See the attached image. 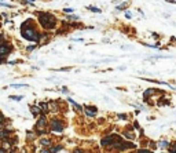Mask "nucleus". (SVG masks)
<instances>
[{
	"instance_id": "obj_45",
	"label": "nucleus",
	"mask_w": 176,
	"mask_h": 153,
	"mask_svg": "<svg viewBox=\"0 0 176 153\" xmlns=\"http://www.w3.org/2000/svg\"><path fill=\"white\" fill-rule=\"evenodd\" d=\"M165 1H168V3H172V4H176V0H165Z\"/></svg>"
},
{
	"instance_id": "obj_29",
	"label": "nucleus",
	"mask_w": 176,
	"mask_h": 153,
	"mask_svg": "<svg viewBox=\"0 0 176 153\" xmlns=\"http://www.w3.org/2000/svg\"><path fill=\"white\" fill-rule=\"evenodd\" d=\"M8 100L19 102V101H22V100H23V95H8Z\"/></svg>"
},
{
	"instance_id": "obj_31",
	"label": "nucleus",
	"mask_w": 176,
	"mask_h": 153,
	"mask_svg": "<svg viewBox=\"0 0 176 153\" xmlns=\"http://www.w3.org/2000/svg\"><path fill=\"white\" fill-rule=\"evenodd\" d=\"M87 10H90V11H92V13H96V14H98V13H102V10H100V8H98V7H95V6H87Z\"/></svg>"
},
{
	"instance_id": "obj_34",
	"label": "nucleus",
	"mask_w": 176,
	"mask_h": 153,
	"mask_svg": "<svg viewBox=\"0 0 176 153\" xmlns=\"http://www.w3.org/2000/svg\"><path fill=\"white\" fill-rule=\"evenodd\" d=\"M73 11H74V8H70V7H65L62 10L63 14H73Z\"/></svg>"
},
{
	"instance_id": "obj_33",
	"label": "nucleus",
	"mask_w": 176,
	"mask_h": 153,
	"mask_svg": "<svg viewBox=\"0 0 176 153\" xmlns=\"http://www.w3.org/2000/svg\"><path fill=\"white\" fill-rule=\"evenodd\" d=\"M0 7H6V8H14V4H10L6 1H0Z\"/></svg>"
},
{
	"instance_id": "obj_1",
	"label": "nucleus",
	"mask_w": 176,
	"mask_h": 153,
	"mask_svg": "<svg viewBox=\"0 0 176 153\" xmlns=\"http://www.w3.org/2000/svg\"><path fill=\"white\" fill-rule=\"evenodd\" d=\"M40 32L37 28V22L33 19V18H28L25 19L21 26H19V35L23 40L26 41H32V43H36L37 44L39 39H40Z\"/></svg>"
},
{
	"instance_id": "obj_9",
	"label": "nucleus",
	"mask_w": 176,
	"mask_h": 153,
	"mask_svg": "<svg viewBox=\"0 0 176 153\" xmlns=\"http://www.w3.org/2000/svg\"><path fill=\"white\" fill-rule=\"evenodd\" d=\"M165 94V91H162V90H160V88H146L145 91H143V102H149V101L151 100V97H154V95H164Z\"/></svg>"
},
{
	"instance_id": "obj_18",
	"label": "nucleus",
	"mask_w": 176,
	"mask_h": 153,
	"mask_svg": "<svg viewBox=\"0 0 176 153\" xmlns=\"http://www.w3.org/2000/svg\"><path fill=\"white\" fill-rule=\"evenodd\" d=\"M169 105H171V101H169L168 97L161 95L158 101H157V106H169Z\"/></svg>"
},
{
	"instance_id": "obj_14",
	"label": "nucleus",
	"mask_w": 176,
	"mask_h": 153,
	"mask_svg": "<svg viewBox=\"0 0 176 153\" xmlns=\"http://www.w3.org/2000/svg\"><path fill=\"white\" fill-rule=\"evenodd\" d=\"M37 134L33 130H26V134H25V139H26V144H33L37 141Z\"/></svg>"
},
{
	"instance_id": "obj_23",
	"label": "nucleus",
	"mask_w": 176,
	"mask_h": 153,
	"mask_svg": "<svg viewBox=\"0 0 176 153\" xmlns=\"http://www.w3.org/2000/svg\"><path fill=\"white\" fill-rule=\"evenodd\" d=\"M168 153H176V141H172L169 142V146H168Z\"/></svg>"
},
{
	"instance_id": "obj_26",
	"label": "nucleus",
	"mask_w": 176,
	"mask_h": 153,
	"mask_svg": "<svg viewBox=\"0 0 176 153\" xmlns=\"http://www.w3.org/2000/svg\"><path fill=\"white\" fill-rule=\"evenodd\" d=\"M72 106L74 108V112H76V113H83V105L74 102V105H72Z\"/></svg>"
},
{
	"instance_id": "obj_5",
	"label": "nucleus",
	"mask_w": 176,
	"mask_h": 153,
	"mask_svg": "<svg viewBox=\"0 0 176 153\" xmlns=\"http://www.w3.org/2000/svg\"><path fill=\"white\" fill-rule=\"evenodd\" d=\"M66 128V123L59 116H52L51 119H48V131L50 134H62Z\"/></svg>"
},
{
	"instance_id": "obj_16",
	"label": "nucleus",
	"mask_w": 176,
	"mask_h": 153,
	"mask_svg": "<svg viewBox=\"0 0 176 153\" xmlns=\"http://www.w3.org/2000/svg\"><path fill=\"white\" fill-rule=\"evenodd\" d=\"M29 110H31V113H32V116L36 119V117H39V116L41 115V110H40V108L36 105V104H31L29 105Z\"/></svg>"
},
{
	"instance_id": "obj_36",
	"label": "nucleus",
	"mask_w": 176,
	"mask_h": 153,
	"mask_svg": "<svg viewBox=\"0 0 176 153\" xmlns=\"http://www.w3.org/2000/svg\"><path fill=\"white\" fill-rule=\"evenodd\" d=\"M8 65H19V63H22L21 59H13V61H7Z\"/></svg>"
},
{
	"instance_id": "obj_12",
	"label": "nucleus",
	"mask_w": 176,
	"mask_h": 153,
	"mask_svg": "<svg viewBox=\"0 0 176 153\" xmlns=\"http://www.w3.org/2000/svg\"><path fill=\"white\" fill-rule=\"evenodd\" d=\"M50 40H51V35H50V32L41 31L40 32V39H39V41H37V46L39 47L46 46V44L50 43Z\"/></svg>"
},
{
	"instance_id": "obj_11",
	"label": "nucleus",
	"mask_w": 176,
	"mask_h": 153,
	"mask_svg": "<svg viewBox=\"0 0 176 153\" xmlns=\"http://www.w3.org/2000/svg\"><path fill=\"white\" fill-rule=\"evenodd\" d=\"M47 104H48L50 113H54V115L61 113V100H48Z\"/></svg>"
},
{
	"instance_id": "obj_6",
	"label": "nucleus",
	"mask_w": 176,
	"mask_h": 153,
	"mask_svg": "<svg viewBox=\"0 0 176 153\" xmlns=\"http://www.w3.org/2000/svg\"><path fill=\"white\" fill-rule=\"evenodd\" d=\"M121 135L120 134H114V132H109V134H106V135H103V137L100 138V142L99 145L102 146V148H109L110 145H113L114 142H117V141H120L121 139Z\"/></svg>"
},
{
	"instance_id": "obj_32",
	"label": "nucleus",
	"mask_w": 176,
	"mask_h": 153,
	"mask_svg": "<svg viewBox=\"0 0 176 153\" xmlns=\"http://www.w3.org/2000/svg\"><path fill=\"white\" fill-rule=\"evenodd\" d=\"M18 150H19L18 145H11V148L7 150V153H18Z\"/></svg>"
},
{
	"instance_id": "obj_48",
	"label": "nucleus",
	"mask_w": 176,
	"mask_h": 153,
	"mask_svg": "<svg viewBox=\"0 0 176 153\" xmlns=\"http://www.w3.org/2000/svg\"><path fill=\"white\" fill-rule=\"evenodd\" d=\"M28 1H29V3H35L36 0H28Z\"/></svg>"
},
{
	"instance_id": "obj_10",
	"label": "nucleus",
	"mask_w": 176,
	"mask_h": 153,
	"mask_svg": "<svg viewBox=\"0 0 176 153\" xmlns=\"http://www.w3.org/2000/svg\"><path fill=\"white\" fill-rule=\"evenodd\" d=\"M120 135H121L124 139H127V141H133V139L136 138V134H135V130H133L132 124H128V126L121 131Z\"/></svg>"
},
{
	"instance_id": "obj_7",
	"label": "nucleus",
	"mask_w": 176,
	"mask_h": 153,
	"mask_svg": "<svg viewBox=\"0 0 176 153\" xmlns=\"http://www.w3.org/2000/svg\"><path fill=\"white\" fill-rule=\"evenodd\" d=\"M14 50H15L14 44L8 40H4V41L0 43V57H7L8 58V55H11L14 53Z\"/></svg>"
},
{
	"instance_id": "obj_30",
	"label": "nucleus",
	"mask_w": 176,
	"mask_h": 153,
	"mask_svg": "<svg viewBox=\"0 0 176 153\" xmlns=\"http://www.w3.org/2000/svg\"><path fill=\"white\" fill-rule=\"evenodd\" d=\"M135 153H154V150H150L149 148H139Z\"/></svg>"
},
{
	"instance_id": "obj_25",
	"label": "nucleus",
	"mask_w": 176,
	"mask_h": 153,
	"mask_svg": "<svg viewBox=\"0 0 176 153\" xmlns=\"http://www.w3.org/2000/svg\"><path fill=\"white\" fill-rule=\"evenodd\" d=\"M10 139V142H11V145H18V142H19V138H18V135L17 134H14V135H11V137L8 138Z\"/></svg>"
},
{
	"instance_id": "obj_27",
	"label": "nucleus",
	"mask_w": 176,
	"mask_h": 153,
	"mask_svg": "<svg viewBox=\"0 0 176 153\" xmlns=\"http://www.w3.org/2000/svg\"><path fill=\"white\" fill-rule=\"evenodd\" d=\"M10 87H11V88H23V87L28 88L29 86L25 84V83H15V84H10Z\"/></svg>"
},
{
	"instance_id": "obj_15",
	"label": "nucleus",
	"mask_w": 176,
	"mask_h": 153,
	"mask_svg": "<svg viewBox=\"0 0 176 153\" xmlns=\"http://www.w3.org/2000/svg\"><path fill=\"white\" fill-rule=\"evenodd\" d=\"M39 108H40V110H41V115H46L48 116L50 115V110H48V104H47V101H37V102H35Z\"/></svg>"
},
{
	"instance_id": "obj_8",
	"label": "nucleus",
	"mask_w": 176,
	"mask_h": 153,
	"mask_svg": "<svg viewBox=\"0 0 176 153\" xmlns=\"http://www.w3.org/2000/svg\"><path fill=\"white\" fill-rule=\"evenodd\" d=\"M83 113H84L88 119H95L98 113H99V109L96 105H90V104H85L83 105Z\"/></svg>"
},
{
	"instance_id": "obj_49",
	"label": "nucleus",
	"mask_w": 176,
	"mask_h": 153,
	"mask_svg": "<svg viewBox=\"0 0 176 153\" xmlns=\"http://www.w3.org/2000/svg\"><path fill=\"white\" fill-rule=\"evenodd\" d=\"M0 31H1V21H0Z\"/></svg>"
},
{
	"instance_id": "obj_38",
	"label": "nucleus",
	"mask_w": 176,
	"mask_h": 153,
	"mask_svg": "<svg viewBox=\"0 0 176 153\" xmlns=\"http://www.w3.org/2000/svg\"><path fill=\"white\" fill-rule=\"evenodd\" d=\"M72 153H85V150L83 148H74V149L72 150Z\"/></svg>"
},
{
	"instance_id": "obj_43",
	"label": "nucleus",
	"mask_w": 176,
	"mask_h": 153,
	"mask_svg": "<svg viewBox=\"0 0 176 153\" xmlns=\"http://www.w3.org/2000/svg\"><path fill=\"white\" fill-rule=\"evenodd\" d=\"M37 153H50V150H48V148H40Z\"/></svg>"
},
{
	"instance_id": "obj_44",
	"label": "nucleus",
	"mask_w": 176,
	"mask_h": 153,
	"mask_svg": "<svg viewBox=\"0 0 176 153\" xmlns=\"http://www.w3.org/2000/svg\"><path fill=\"white\" fill-rule=\"evenodd\" d=\"M151 37H153V39H155V40H158V39H160V36H158L157 33H153V35H151Z\"/></svg>"
},
{
	"instance_id": "obj_47",
	"label": "nucleus",
	"mask_w": 176,
	"mask_h": 153,
	"mask_svg": "<svg viewBox=\"0 0 176 153\" xmlns=\"http://www.w3.org/2000/svg\"><path fill=\"white\" fill-rule=\"evenodd\" d=\"M1 117H4V113H3V112L0 110V119H1Z\"/></svg>"
},
{
	"instance_id": "obj_22",
	"label": "nucleus",
	"mask_w": 176,
	"mask_h": 153,
	"mask_svg": "<svg viewBox=\"0 0 176 153\" xmlns=\"http://www.w3.org/2000/svg\"><path fill=\"white\" fill-rule=\"evenodd\" d=\"M39 46L36 43H33V44H28V46L25 47V50H26V53H33L35 50H37Z\"/></svg>"
},
{
	"instance_id": "obj_41",
	"label": "nucleus",
	"mask_w": 176,
	"mask_h": 153,
	"mask_svg": "<svg viewBox=\"0 0 176 153\" xmlns=\"http://www.w3.org/2000/svg\"><path fill=\"white\" fill-rule=\"evenodd\" d=\"M125 18L127 19H132V13L128 11V10H125Z\"/></svg>"
},
{
	"instance_id": "obj_20",
	"label": "nucleus",
	"mask_w": 176,
	"mask_h": 153,
	"mask_svg": "<svg viewBox=\"0 0 176 153\" xmlns=\"http://www.w3.org/2000/svg\"><path fill=\"white\" fill-rule=\"evenodd\" d=\"M128 6H130V3H128V1L120 3V4H117V6H116V11H125V10H128Z\"/></svg>"
},
{
	"instance_id": "obj_13",
	"label": "nucleus",
	"mask_w": 176,
	"mask_h": 153,
	"mask_svg": "<svg viewBox=\"0 0 176 153\" xmlns=\"http://www.w3.org/2000/svg\"><path fill=\"white\" fill-rule=\"evenodd\" d=\"M37 139H39V144H37V145L40 146V148H50V146H51V145L54 144V142H55V141H54V139H52L51 137H50V135L39 137Z\"/></svg>"
},
{
	"instance_id": "obj_35",
	"label": "nucleus",
	"mask_w": 176,
	"mask_h": 153,
	"mask_svg": "<svg viewBox=\"0 0 176 153\" xmlns=\"http://www.w3.org/2000/svg\"><path fill=\"white\" fill-rule=\"evenodd\" d=\"M132 127H133V130H140V128H142L140 124L138 123V120H133V122H132Z\"/></svg>"
},
{
	"instance_id": "obj_21",
	"label": "nucleus",
	"mask_w": 176,
	"mask_h": 153,
	"mask_svg": "<svg viewBox=\"0 0 176 153\" xmlns=\"http://www.w3.org/2000/svg\"><path fill=\"white\" fill-rule=\"evenodd\" d=\"M0 148H3L4 150H8L10 148H11V142H10V139H3V141H0Z\"/></svg>"
},
{
	"instance_id": "obj_42",
	"label": "nucleus",
	"mask_w": 176,
	"mask_h": 153,
	"mask_svg": "<svg viewBox=\"0 0 176 153\" xmlns=\"http://www.w3.org/2000/svg\"><path fill=\"white\" fill-rule=\"evenodd\" d=\"M70 66H68V68H61V69H55V72H68V70H70Z\"/></svg>"
},
{
	"instance_id": "obj_51",
	"label": "nucleus",
	"mask_w": 176,
	"mask_h": 153,
	"mask_svg": "<svg viewBox=\"0 0 176 153\" xmlns=\"http://www.w3.org/2000/svg\"><path fill=\"white\" fill-rule=\"evenodd\" d=\"M162 153H164V152H162Z\"/></svg>"
},
{
	"instance_id": "obj_19",
	"label": "nucleus",
	"mask_w": 176,
	"mask_h": 153,
	"mask_svg": "<svg viewBox=\"0 0 176 153\" xmlns=\"http://www.w3.org/2000/svg\"><path fill=\"white\" fill-rule=\"evenodd\" d=\"M157 146H158L160 149H162V150H167L169 146V141L168 139H160V141L157 142Z\"/></svg>"
},
{
	"instance_id": "obj_39",
	"label": "nucleus",
	"mask_w": 176,
	"mask_h": 153,
	"mask_svg": "<svg viewBox=\"0 0 176 153\" xmlns=\"http://www.w3.org/2000/svg\"><path fill=\"white\" fill-rule=\"evenodd\" d=\"M4 40H7V36H6V33L3 31H0V43L4 41Z\"/></svg>"
},
{
	"instance_id": "obj_24",
	"label": "nucleus",
	"mask_w": 176,
	"mask_h": 153,
	"mask_svg": "<svg viewBox=\"0 0 176 153\" xmlns=\"http://www.w3.org/2000/svg\"><path fill=\"white\" fill-rule=\"evenodd\" d=\"M66 21H80V17L76 14H66Z\"/></svg>"
},
{
	"instance_id": "obj_17",
	"label": "nucleus",
	"mask_w": 176,
	"mask_h": 153,
	"mask_svg": "<svg viewBox=\"0 0 176 153\" xmlns=\"http://www.w3.org/2000/svg\"><path fill=\"white\" fill-rule=\"evenodd\" d=\"M63 148H65V146L62 145V144L54 142L52 145L48 148V150H50V153H58V152H61V150H63Z\"/></svg>"
},
{
	"instance_id": "obj_50",
	"label": "nucleus",
	"mask_w": 176,
	"mask_h": 153,
	"mask_svg": "<svg viewBox=\"0 0 176 153\" xmlns=\"http://www.w3.org/2000/svg\"><path fill=\"white\" fill-rule=\"evenodd\" d=\"M85 153H92V152H87V150H85Z\"/></svg>"
},
{
	"instance_id": "obj_37",
	"label": "nucleus",
	"mask_w": 176,
	"mask_h": 153,
	"mask_svg": "<svg viewBox=\"0 0 176 153\" xmlns=\"http://www.w3.org/2000/svg\"><path fill=\"white\" fill-rule=\"evenodd\" d=\"M61 92H62V94H65V95H69V94H70L69 88H68V87H65V86H63V87H61Z\"/></svg>"
},
{
	"instance_id": "obj_46",
	"label": "nucleus",
	"mask_w": 176,
	"mask_h": 153,
	"mask_svg": "<svg viewBox=\"0 0 176 153\" xmlns=\"http://www.w3.org/2000/svg\"><path fill=\"white\" fill-rule=\"evenodd\" d=\"M0 153H7V150H4L3 148H0Z\"/></svg>"
},
{
	"instance_id": "obj_4",
	"label": "nucleus",
	"mask_w": 176,
	"mask_h": 153,
	"mask_svg": "<svg viewBox=\"0 0 176 153\" xmlns=\"http://www.w3.org/2000/svg\"><path fill=\"white\" fill-rule=\"evenodd\" d=\"M32 130L37 134V137L48 135L50 134V131H48V116L40 115L39 117H36V123H35Z\"/></svg>"
},
{
	"instance_id": "obj_3",
	"label": "nucleus",
	"mask_w": 176,
	"mask_h": 153,
	"mask_svg": "<svg viewBox=\"0 0 176 153\" xmlns=\"http://www.w3.org/2000/svg\"><path fill=\"white\" fill-rule=\"evenodd\" d=\"M106 149L109 152H113V153H121V152H127V150H136L138 145L133 144L132 141H127V139L121 138L120 141L114 142L113 145H110Z\"/></svg>"
},
{
	"instance_id": "obj_2",
	"label": "nucleus",
	"mask_w": 176,
	"mask_h": 153,
	"mask_svg": "<svg viewBox=\"0 0 176 153\" xmlns=\"http://www.w3.org/2000/svg\"><path fill=\"white\" fill-rule=\"evenodd\" d=\"M35 15L37 18V25L43 31L51 32L56 29L59 21L55 17V14L50 13V11H35Z\"/></svg>"
},
{
	"instance_id": "obj_28",
	"label": "nucleus",
	"mask_w": 176,
	"mask_h": 153,
	"mask_svg": "<svg viewBox=\"0 0 176 153\" xmlns=\"http://www.w3.org/2000/svg\"><path fill=\"white\" fill-rule=\"evenodd\" d=\"M128 115L127 113H118L117 115V120H123V122H128Z\"/></svg>"
},
{
	"instance_id": "obj_40",
	"label": "nucleus",
	"mask_w": 176,
	"mask_h": 153,
	"mask_svg": "<svg viewBox=\"0 0 176 153\" xmlns=\"http://www.w3.org/2000/svg\"><path fill=\"white\" fill-rule=\"evenodd\" d=\"M18 153H31V152H29V148L28 146H23V148H21L18 150Z\"/></svg>"
}]
</instances>
